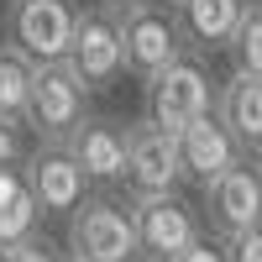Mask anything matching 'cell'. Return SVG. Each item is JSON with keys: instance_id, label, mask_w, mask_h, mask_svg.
Listing matches in <instances>:
<instances>
[{"instance_id": "obj_25", "label": "cell", "mask_w": 262, "mask_h": 262, "mask_svg": "<svg viewBox=\"0 0 262 262\" xmlns=\"http://www.w3.org/2000/svg\"><path fill=\"white\" fill-rule=\"evenodd\" d=\"M69 262H79V257H69Z\"/></svg>"}, {"instance_id": "obj_11", "label": "cell", "mask_w": 262, "mask_h": 262, "mask_svg": "<svg viewBox=\"0 0 262 262\" xmlns=\"http://www.w3.org/2000/svg\"><path fill=\"white\" fill-rule=\"evenodd\" d=\"M179 163H184V179H194L200 189H210L221 173H231L236 163H247V147L226 131V121L205 111L200 121H189L179 131Z\"/></svg>"}, {"instance_id": "obj_22", "label": "cell", "mask_w": 262, "mask_h": 262, "mask_svg": "<svg viewBox=\"0 0 262 262\" xmlns=\"http://www.w3.org/2000/svg\"><path fill=\"white\" fill-rule=\"evenodd\" d=\"M111 16H126V11H137V6H152V0H100Z\"/></svg>"}, {"instance_id": "obj_20", "label": "cell", "mask_w": 262, "mask_h": 262, "mask_svg": "<svg viewBox=\"0 0 262 262\" xmlns=\"http://www.w3.org/2000/svg\"><path fill=\"white\" fill-rule=\"evenodd\" d=\"M226 262H262V226L236 236V242H226Z\"/></svg>"}, {"instance_id": "obj_17", "label": "cell", "mask_w": 262, "mask_h": 262, "mask_svg": "<svg viewBox=\"0 0 262 262\" xmlns=\"http://www.w3.org/2000/svg\"><path fill=\"white\" fill-rule=\"evenodd\" d=\"M231 53H236V69H247V74H262V6H247L242 27H236V42H231Z\"/></svg>"}, {"instance_id": "obj_7", "label": "cell", "mask_w": 262, "mask_h": 262, "mask_svg": "<svg viewBox=\"0 0 262 262\" xmlns=\"http://www.w3.org/2000/svg\"><path fill=\"white\" fill-rule=\"evenodd\" d=\"M131 221H137V247L152 262H173L200 242V221L179 194H131Z\"/></svg>"}, {"instance_id": "obj_1", "label": "cell", "mask_w": 262, "mask_h": 262, "mask_svg": "<svg viewBox=\"0 0 262 262\" xmlns=\"http://www.w3.org/2000/svg\"><path fill=\"white\" fill-rule=\"evenodd\" d=\"M69 252L79 262H131V257H142L131 205H116L105 194H84L69 210Z\"/></svg>"}, {"instance_id": "obj_24", "label": "cell", "mask_w": 262, "mask_h": 262, "mask_svg": "<svg viewBox=\"0 0 262 262\" xmlns=\"http://www.w3.org/2000/svg\"><path fill=\"white\" fill-rule=\"evenodd\" d=\"M131 262H152V257H131Z\"/></svg>"}, {"instance_id": "obj_15", "label": "cell", "mask_w": 262, "mask_h": 262, "mask_svg": "<svg viewBox=\"0 0 262 262\" xmlns=\"http://www.w3.org/2000/svg\"><path fill=\"white\" fill-rule=\"evenodd\" d=\"M37 221H42V210L27 189V173L0 168V247H16L27 236H37Z\"/></svg>"}, {"instance_id": "obj_19", "label": "cell", "mask_w": 262, "mask_h": 262, "mask_svg": "<svg viewBox=\"0 0 262 262\" xmlns=\"http://www.w3.org/2000/svg\"><path fill=\"white\" fill-rule=\"evenodd\" d=\"M0 262H63L42 236H27V242H16V247H0Z\"/></svg>"}, {"instance_id": "obj_2", "label": "cell", "mask_w": 262, "mask_h": 262, "mask_svg": "<svg viewBox=\"0 0 262 262\" xmlns=\"http://www.w3.org/2000/svg\"><path fill=\"white\" fill-rule=\"evenodd\" d=\"M205 111H215V84L205 74L200 53L173 58L163 74L147 79V121H158L163 131H173V137H179L189 121H200Z\"/></svg>"}, {"instance_id": "obj_13", "label": "cell", "mask_w": 262, "mask_h": 262, "mask_svg": "<svg viewBox=\"0 0 262 262\" xmlns=\"http://www.w3.org/2000/svg\"><path fill=\"white\" fill-rule=\"evenodd\" d=\"M63 147H69V158L90 173V179H100V184L126 179V131L116 121H90L84 116L69 137H63Z\"/></svg>"}, {"instance_id": "obj_23", "label": "cell", "mask_w": 262, "mask_h": 262, "mask_svg": "<svg viewBox=\"0 0 262 262\" xmlns=\"http://www.w3.org/2000/svg\"><path fill=\"white\" fill-rule=\"evenodd\" d=\"M252 168H257V173H262V147H257V152H252Z\"/></svg>"}, {"instance_id": "obj_8", "label": "cell", "mask_w": 262, "mask_h": 262, "mask_svg": "<svg viewBox=\"0 0 262 262\" xmlns=\"http://www.w3.org/2000/svg\"><path fill=\"white\" fill-rule=\"evenodd\" d=\"M205 215H210V231L221 242H236L262 226V173L247 163H236L231 173H221L210 189H205Z\"/></svg>"}, {"instance_id": "obj_21", "label": "cell", "mask_w": 262, "mask_h": 262, "mask_svg": "<svg viewBox=\"0 0 262 262\" xmlns=\"http://www.w3.org/2000/svg\"><path fill=\"white\" fill-rule=\"evenodd\" d=\"M173 262H226V252L215 247L210 236H200V242H194L189 252H179V257H173Z\"/></svg>"}, {"instance_id": "obj_5", "label": "cell", "mask_w": 262, "mask_h": 262, "mask_svg": "<svg viewBox=\"0 0 262 262\" xmlns=\"http://www.w3.org/2000/svg\"><path fill=\"white\" fill-rule=\"evenodd\" d=\"M63 63L74 69V79L90 95L111 90V84L121 79V69H126V58H121V27H116V16L105 11V6L79 11L74 42H69V58H63Z\"/></svg>"}, {"instance_id": "obj_18", "label": "cell", "mask_w": 262, "mask_h": 262, "mask_svg": "<svg viewBox=\"0 0 262 262\" xmlns=\"http://www.w3.org/2000/svg\"><path fill=\"white\" fill-rule=\"evenodd\" d=\"M32 158V147H27V121H6L0 116V168H21Z\"/></svg>"}, {"instance_id": "obj_6", "label": "cell", "mask_w": 262, "mask_h": 262, "mask_svg": "<svg viewBox=\"0 0 262 262\" xmlns=\"http://www.w3.org/2000/svg\"><path fill=\"white\" fill-rule=\"evenodd\" d=\"M84 84L74 79L69 63H37L32 69V95H27V126L42 142H63L84 121Z\"/></svg>"}, {"instance_id": "obj_12", "label": "cell", "mask_w": 262, "mask_h": 262, "mask_svg": "<svg viewBox=\"0 0 262 262\" xmlns=\"http://www.w3.org/2000/svg\"><path fill=\"white\" fill-rule=\"evenodd\" d=\"M242 16H247V0H173V21H179L189 53H221V48H231Z\"/></svg>"}, {"instance_id": "obj_3", "label": "cell", "mask_w": 262, "mask_h": 262, "mask_svg": "<svg viewBox=\"0 0 262 262\" xmlns=\"http://www.w3.org/2000/svg\"><path fill=\"white\" fill-rule=\"evenodd\" d=\"M74 0H11L6 11V42L32 63H63L74 42Z\"/></svg>"}, {"instance_id": "obj_10", "label": "cell", "mask_w": 262, "mask_h": 262, "mask_svg": "<svg viewBox=\"0 0 262 262\" xmlns=\"http://www.w3.org/2000/svg\"><path fill=\"white\" fill-rule=\"evenodd\" d=\"M21 173H27V189H32V200H37L42 215H69L84 200V189H90V173L69 158L63 142L32 147V158L21 163Z\"/></svg>"}, {"instance_id": "obj_9", "label": "cell", "mask_w": 262, "mask_h": 262, "mask_svg": "<svg viewBox=\"0 0 262 262\" xmlns=\"http://www.w3.org/2000/svg\"><path fill=\"white\" fill-rule=\"evenodd\" d=\"M126 179L131 194H173V184L184 179L179 137L163 131L158 121H137L126 131Z\"/></svg>"}, {"instance_id": "obj_4", "label": "cell", "mask_w": 262, "mask_h": 262, "mask_svg": "<svg viewBox=\"0 0 262 262\" xmlns=\"http://www.w3.org/2000/svg\"><path fill=\"white\" fill-rule=\"evenodd\" d=\"M116 27H121V58H126V69L137 74V79L163 74L173 58L189 53L179 21H173V11H163L158 0H152V6L126 11V16H116Z\"/></svg>"}, {"instance_id": "obj_14", "label": "cell", "mask_w": 262, "mask_h": 262, "mask_svg": "<svg viewBox=\"0 0 262 262\" xmlns=\"http://www.w3.org/2000/svg\"><path fill=\"white\" fill-rule=\"evenodd\" d=\"M215 116L226 121V131L247 147V158L262 147V74L236 69L221 90H215Z\"/></svg>"}, {"instance_id": "obj_16", "label": "cell", "mask_w": 262, "mask_h": 262, "mask_svg": "<svg viewBox=\"0 0 262 262\" xmlns=\"http://www.w3.org/2000/svg\"><path fill=\"white\" fill-rule=\"evenodd\" d=\"M32 69H37V63L27 53H16L11 42H0V116H6V121H27Z\"/></svg>"}]
</instances>
